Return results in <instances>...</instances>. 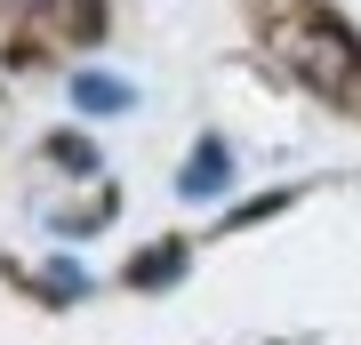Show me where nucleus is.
<instances>
[{
    "instance_id": "nucleus-5",
    "label": "nucleus",
    "mask_w": 361,
    "mask_h": 345,
    "mask_svg": "<svg viewBox=\"0 0 361 345\" xmlns=\"http://www.w3.org/2000/svg\"><path fill=\"white\" fill-rule=\"evenodd\" d=\"M217 169H225V145H201V153H193V169H185V185H193V193H209V185H217Z\"/></svg>"
},
{
    "instance_id": "nucleus-1",
    "label": "nucleus",
    "mask_w": 361,
    "mask_h": 345,
    "mask_svg": "<svg viewBox=\"0 0 361 345\" xmlns=\"http://www.w3.org/2000/svg\"><path fill=\"white\" fill-rule=\"evenodd\" d=\"M281 49H289V73L305 80V89H322V97H353V80H361V49H353V32L337 25V16L305 8L297 25H281Z\"/></svg>"
},
{
    "instance_id": "nucleus-2",
    "label": "nucleus",
    "mask_w": 361,
    "mask_h": 345,
    "mask_svg": "<svg viewBox=\"0 0 361 345\" xmlns=\"http://www.w3.org/2000/svg\"><path fill=\"white\" fill-rule=\"evenodd\" d=\"M56 16H65V32L80 49H97V40L113 32V8H104V0H56Z\"/></svg>"
},
{
    "instance_id": "nucleus-4",
    "label": "nucleus",
    "mask_w": 361,
    "mask_h": 345,
    "mask_svg": "<svg viewBox=\"0 0 361 345\" xmlns=\"http://www.w3.org/2000/svg\"><path fill=\"white\" fill-rule=\"evenodd\" d=\"M73 97L89 104V113H121V104H129V89H121V80H97V73H80V80H73Z\"/></svg>"
},
{
    "instance_id": "nucleus-6",
    "label": "nucleus",
    "mask_w": 361,
    "mask_h": 345,
    "mask_svg": "<svg viewBox=\"0 0 361 345\" xmlns=\"http://www.w3.org/2000/svg\"><path fill=\"white\" fill-rule=\"evenodd\" d=\"M49 161H56V169H97V153H89L80 137H56V145H49Z\"/></svg>"
},
{
    "instance_id": "nucleus-3",
    "label": "nucleus",
    "mask_w": 361,
    "mask_h": 345,
    "mask_svg": "<svg viewBox=\"0 0 361 345\" xmlns=\"http://www.w3.org/2000/svg\"><path fill=\"white\" fill-rule=\"evenodd\" d=\"M177 273H185V241H161V249H145L137 265H129V282L153 289V282H177Z\"/></svg>"
},
{
    "instance_id": "nucleus-7",
    "label": "nucleus",
    "mask_w": 361,
    "mask_h": 345,
    "mask_svg": "<svg viewBox=\"0 0 361 345\" xmlns=\"http://www.w3.org/2000/svg\"><path fill=\"white\" fill-rule=\"evenodd\" d=\"M281 201H289V193H257V201H249V209H233L225 225H257V217H273V209H281Z\"/></svg>"
},
{
    "instance_id": "nucleus-8",
    "label": "nucleus",
    "mask_w": 361,
    "mask_h": 345,
    "mask_svg": "<svg viewBox=\"0 0 361 345\" xmlns=\"http://www.w3.org/2000/svg\"><path fill=\"white\" fill-rule=\"evenodd\" d=\"M25 8H56V0H25Z\"/></svg>"
}]
</instances>
